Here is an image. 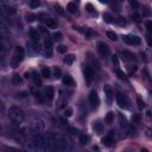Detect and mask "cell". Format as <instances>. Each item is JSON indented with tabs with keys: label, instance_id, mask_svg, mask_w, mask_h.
I'll use <instances>...</instances> for the list:
<instances>
[{
	"label": "cell",
	"instance_id": "1",
	"mask_svg": "<svg viewBox=\"0 0 152 152\" xmlns=\"http://www.w3.org/2000/svg\"><path fill=\"white\" fill-rule=\"evenodd\" d=\"M44 140H45V150L48 152H54L59 138L56 133H54V132H49L48 134L44 136Z\"/></svg>",
	"mask_w": 152,
	"mask_h": 152
},
{
	"label": "cell",
	"instance_id": "2",
	"mask_svg": "<svg viewBox=\"0 0 152 152\" xmlns=\"http://www.w3.org/2000/svg\"><path fill=\"white\" fill-rule=\"evenodd\" d=\"M9 118L11 119V121H13L14 124H22L25 118V114L22 108L13 106V107L9 108Z\"/></svg>",
	"mask_w": 152,
	"mask_h": 152
},
{
	"label": "cell",
	"instance_id": "3",
	"mask_svg": "<svg viewBox=\"0 0 152 152\" xmlns=\"http://www.w3.org/2000/svg\"><path fill=\"white\" fill-rule=\"evenodd\" d=\"M44 127H45V125H44V121L42 120V119H34L30 124V130L36 134L41 133V132L44 130Z\"/></svg>",
	"mask_w": 152,
	"mask_h": 152
},
{
	"label": "cell",
	"instance_id": "4",
	"mask_svg": "<svg viewBox=\"0 0 152 152\" xmlns=\"http://www.w3.org/2000/svg\"><path fill=\"white\" fill-rule=\"evenodd\" d=\"M116 103L119 105L120 108H124V109H128L130 108V100L127 99L126 95H124L121 93H118L116 94Z\"/></svg>",
	"mask_w": 152,
	"mask_h": 152
},
{
	"label": "cell",
	"instance_id": "5",
	"mask_svg": "<svg viewBox=\"0 0 152 152\" xmlns=\"http://www.w3.org/2000/svg\"><path fill=\"white\" fill-rule=\"evenodd\" d=\"M97 51L100 52V55L101 56H103V57H107V56H109L111 55V49H109V47L106 43H103V42H99L97 43Z\"/></svg>",
	"mask_w": 152,
	"mask_h": 152
},
{
	"label": "cell",
	"instance_id": "6",
	"mask_svg": "<svg viewBox=\"0 0 152 152\" xmlns=\"http://www.w3.org/2000/svg\"><path fill=\"white\" fill-rule=\"evenodd\" d=\"M122 39H124V42L128 45H139L140 44V38L138 36L127 35V36H124Z\"/></svg>",
	"mask_w": 152,
	"mask_h": 152
},
{
	"label": "cell",
	"instance_id": "7",
	"mask_svg": "<svg viewBox=\"0 0 152 152\" xmlns=\"http://www.w3.org/2000/svg\"><path fill=\"white\" fill-rule=\"evenodd\" d=\"M89 102L91 105V107H94V108L100 105V97H99V95L95 90H91L89 93Z\"/></svg>",
	"mask_w": 152,
	"mask_h": 152
},
{
	"label": "cell",
	"instance_id": "8",
	"mask_svg": "<svg viewBox=\"0 0 152 152\" xmlns=\"http://www.w3.org/2000/svg\"><path fill=\"white\" fill-rule=\"evenodd\" d=\"M84 78L88 83H90L94 78V70L91 67H89V65H86V68H84Z\"/></svg>",
	"mask_w": 152,
	"mask_h": 152
},
{
	"label": "cell",
	"instance_id": "9",
	"mask_svg": "<svg viewBox=\"0 0 152 152\" xmlns=\"http://www.w3.org/2000/svg\"><path fill=\"white\" fill-rule=\"evenodd\" d=\"M67 149H68V141L65 139H59L54 152H65Z\"/></svg>",
	"mask_w": 152,
	"mask_h": 152
},
{
	"label": "cell",
	"instance_id": "10",
	"mask_svg": "<svg viewBox=\"0 0 152 152\" xmlns=\"http://www.w3.org/2000/svg\"><path fill=\"white\" fill-rule=\"evenodd\" d=\"M101 143H102V145H103V146H106V147H109V146H112V143H113V132H111L109 134L105 136V137L102 138Z\"/></svg>",
	"mask_w": 152,
	"mask_h": 152
},
{
	"label": "cell",
	"instance_id": "11",
	"mask_svg": "<svg viewBox=\"0 0 152 152\" xmlns=\"http://www.w3.org/2000/svg\"><path fill=\"white\" fill-rule=\"evenodd\" d=\"M23 58H24V56L14 54V55H13V57L11 58V65H12L13 68H17L18 65H19V63L23 61Z\"/></svg>",
	"mask_w": 152,
	"mask_h": 152
},
{
	"label": "cell",
	"instance_id": "12",
	"mask_svg": "<svg viewBox=\"0 0 152 152\" xmlns=\"http://www.w3.org/2000/svg\"><path fill=\"white\" fill-rule=\"evenodd\" d=\"M54 95H55V90L52 87H47L44 89V96H45V99H48L49 101H51L52 99H54Z\"/></svg>",
	"mask_w": 152,
	"mask_h": 152
},
{
	"label": "cell",
	"instance_id": "13",
	"mask_svg": "<svg viewBox=\"0 0 152 152\" xmlns=\"http://www.w3.org/2000/svg\"><path fill=\"white\" fill-rule=\"evenodd\" d=\"M103 91H105V95L107 97V101L111 102L112 101V97H113V91H112V88L109 84H106L103 87Z\"/></svg>",
	"mask_w": 152,
	"mask_h": 152
},
{
	"label": "cell",
	"instance_id": "14",
	"mask_svg": "<svg viewBox=\"0 0 152 152\" xmlns=\"http://www.w3.org/2000/svg\"><path fill=\"white\" fill-rule=\"evenodd\" d=\"M44 24H45V26H47L48 29H56L57 28V22L55 20V19H52V18H47L44 20Z\"/></svg>",
	"mask_w": 152,
	"mask_h": 152
},
{
	"label": "cell",
	"instance_id": "15",
	"mask_svg": "<svg viewBox=\"0 0 152 152\" xmlns=\"http://www.w3.org/2000/svg\"><path fill=\"white\" fill-rule=\"evenodd\" d=\"M62 81L65 86H68V87H72V86L75 84V81H74V78H72L70 75H64L63 78H62Z\"/></svg>",
	"mask_w": 152,
	"mask_h": 152
},
{
	"label": "cell",
	"instance_id": "16",
	"mask_svg": "<svg viewBox=\"0 0 152 152\" xmlns=\"http://www.w3.org/2000/svg\"><path fill=\"white\" fill-rule=\"evenodd\" d=\"M122 58H124V61H133L134 55L132 54V52L125 50V51H122Z\"/></svg>",
	"mask_w": 152,
	"mask_h": 152
},
{
	"label": "cell",
	"instance_id": "17",
	"mask_svg": "<svg viewBox=\"0 0 152 152\" xmlns=\"http://www.w3.org/2000/svg\"><path fill=\"white\" fill-rule=\"evenodd\" d=\"M45 51H47L48 56L52 55V42L50 41V39H47V41H45Z\"/></svg>",
	"mask_w": 152,
	"mask_h": 152
},
{
	"label": "cell",
	"instance_id": "18",
	"mask_svg": "<svg viewBox=\"0 0 152 152\" xmlns=\"http://www.w3.org/2000/svg\"><path fill=\"white\" fill-rule=\"evenodd\" d=\"M113 121H114V113L113 112H109V113H107L105 116V122L111 125V124H113Z\"/></svg>",
	"mask_w": 152,
	"mask_h": 152
},
{
	"label": "cell",
	"instance_id": "19",
	"mask_svg": "<svg viewBox=\"0 0 152 152\" xmlns=\"http://www.w3.org/2000/svg\"><path fill=\"white\" fill-rule=\"evenodd\" d=\"M11 82H12L13 84H16V86L20 84V83H22V76L18 75V74H14V75L12 76V78H11Z\"/></svg>",
	"mask_w": 152,
	"mask_h": 152
},
{
	"label": "cell",
	"instance_id": "20",
	"mask_svg": "<svg viewBox=\"0 0 152 152\" xmlns=\"http://www.w3.org/2000/svg\"><path fill=\"white\" fill-rule=\"evenodd\" d=\"M74 61H75V56L74 55H67L63 59V62L65 64H68V65H71L72 63H74Z\"/></svg>",
	"mask_w": 152,
	"mask_h": 152
},
{
	"label": "cell",
	"instance_id": "21",
	"mask_svg": "<svg viewBox=\"0 0 152 152\" xmlns=\"http://www.w3.org/2000/svg\"><path fill=\"white\" fill-rule=\"evenodd\" d=\"M42 77H44V78H48V77H50L51 76V71H50V69L48 68V67H43L42 68Z\"/></svg>",
	"mask_w": 152,
	"mask_h": 152
},
{
	"label": "cell",
	"instance_id": "22",
	"mask_svg": "<svg viewBox=\"0 0 152 152\" xmlns=\"http://www.w3.org/2000/svg\"><path fill=\"white\" fill-rule=\"evenodd\" d=\"M29 35H30V37L34 39V42H38V38H39V36H38V32L35 30V29H31L30 31H29Z\"/></svg>",
	"mask_w": 152,
	"mask_h": 152
},
{
	"label": "cell",
	"instance_id": "23",
	"mask_svg": "<svg viewBox=\"0 0 152 152\" xmlns=\"http://www.w3.org/2000/svg\"><path fill=\"white\" fill-rule=\"evenodd\" d=\"M67 11H68L69 13H75V12H76V4L72 3V1L68 3V5H67Z\"/></svg>",
	"mask_w": 152,
	"mask_h": 152
},
{
	"label": "cell",
	"instance_id": "24",
	"mask_svg": "<svg viewBox=\"0 0 152 152\" xmlns=\"http://www.w3.org/2000/svg\"><path fill=\"white\" fill-rule=\"evenodd\" d=\"M103 19H105L106 23H114V22H116V19H114L109 14V13H103Z\"/></svg>",
	"mask_w": 152,
	"mask_h": 152
},
{
	"label": "cell",
	"instance_id": "25",
	"mask_svg": "<svg viewBox=\"0 0 152 152\" xmlns=\"http://www.w3.org/2000/svg\"><path fill=\"white\" fill-rule=\"evenodd\" d=\"M32 78H34L35 83L37 84V87H39V86L42 84V80H41V77H39V75L37 74V72H34V76H32Z\"/></svg>",
	"mask_w": 152,
	"mask_h": 152
},
{
	"label": "cell",
	"instance_id": "26",
	"mask_svg": "<svg viewBox=\"0 0 152 152\" xmlns=\"http://www.w3.org/2000/svg\"><path fill=\"white\" fill-rule=\"evenodd\" d=\"M93 127H94V130L97 132V133H101V132H102V128H103L102 124H101V122H99V121L94 124V126H93Z\"/></svg>",
	"mask_w": 152,
	"mask_h": 152
},
{
	"label": "cell",
	"instance_id": "27",
	"mask_svg": "<svg viewBox=\"0 0 152 152\" xmlns=\"http://www.w3.org/2000/svg\"><path fill=\"white\" fill-rule=\"evenodd\" d=\"M80 141H81V144H83V145L88 144V141H89V137H88V136H86V134H81V136H80Z\"/></svg>",
	"mask_w": 152,
	"mask_h": 152
},
{
	"label": "cell",
	"instance_id": "28",
	"mask_svg": "<svg viewBox=\"0 0 152 152\" xmlns=\"http://www.w3.org/2000/svg\"><path fill=\"white\" fill-rule=\"evenodd\" d=\"M106 35H107V37L111 39V41H116V35L114 34V32L107 31V32H106Z\"/></svg>",
	"mask_w": 152,
	"mask_h": 152
},
{
	"label": "cell",
	"instance_id": "29",
	"mask_svg": "<svg viewBox=\"0 0 152 152\" xmlns=\"http://www.w3.org/2000/svg\"><path fill=\"white\" fill-rule=\"evenodd\" d=\"M130 5H131V7L133 9V10H137V9H139V3L136 1V0H130Z\"/></svg>",
	"mask_w": 152,
	"mask_h": 152
},
{
	"label": "cell",
	"instance_id": "30",
	"mask_svg": "<svg viewBox=\"0 0 152 152\" xmlns=\"http://www.w3.org/2000/svg\"><path fill=\"white\" fill-rule=\"evenodd\" d=\"M57 52L58 54H65V52H67V47H65V45H58Z\"/></svg>",
	"mask_w": 152,
	"mask_h": 152
},
{
	"label": "cell",
	"instance_id": "31",
	"mask_svg": "<svg viewBox=\"0 0 152 152\" xmlns=\"http://www.w3.org/2000/svg\"><path fill=\"white\" fill-rule=\"evenodd\" d=\"M116 75H118V77L120 78V80H127V77H126V75H125V72L124 71H121V70H116Z\"/></svg>",
	"mask_w": 152,
	"mask_h": 152
},
{
	"label": "cell",
	"instance_id": "32",
	"mask_svg": "<svg viewBox=\"0 0 152 152\" xmlns=\"http://www.w3.org/2000/svg\"><path fill=\"white\" fill-rule=\"evenodd\" d=\"M137 103H138V108H139V109H144L145 108V102L141 100L140 97L137 99Z\"/></svg>",
	"mask_w": 152,
	"mask_h": 152
},
{
	"label": "cell",
	"instance_id": "33",
	"mask_svg": "<svg viewBox=\"0 0 152 152\" xmlns=\"http://www.w3.org/2000/svg\"><path fill=\"white\" fill-rule=\"evenodd\" d=\"M116 23L120 25V26H125V25H126V20H125V18H122V17H118L116 18Z\"/></svg>",
	"mask_w": 152,
	"mask_h": 152
},
{
	"label": "cell",
	"instance_id": "34",
	"mask_svg": "<svg viewBox=\"0 0 152 152\" xmlns=\"http://www.w3.org/2000/svg\"><path fill=\"white\" fill-rule=\"evenodd\" d=\"M39 5H41V1H38V0H32L30 3V6L32 9H36V7H39Z\"/></svg>",
	"mask_w": 152,
	"mask_h": 152
},
{
	"label": "cell",
	"instance_id": "35",
	"mask_svg": "<svg viewBox=\"0 0 152 152\" xmlns=\"http://www.w3.org/2000/svg\"><path fill=\"white\" fill-rule=\"evenodd\" d=\"M14 54H17V55H22V56H24V49H23L22 47H17V48L14 49Z\"/></svg>",
	"mask_w": 152,
	"mask_h": 152
},
{
	"label": "cell",
	"instance_id": "36",
	"mask_svg": "<svg viewBox=\"0 0 152 152\" xmlns=\"http://www.w3.org/2000/svg\"><path fill=\"white\" fill-rule=\"evenodd\" d=\"M34 51L35 52H39V51H41V45H39L38 42H34Z\"/></svg>",
	"mask_w": 152,
	"mask_h": 152
},
{
	"label": "cell",
	"instance_id": "37",
	"mask_svg": "<svg viewBox=\"0 0 152 152\" xmlns=\"http://www.w3.org/2000/svg\"><path fill=\"white\" fill-rule=\"evenodd\" d=\"M146 29L150 34H152V20H147L146 22Z\"/></svg>",
	"mask_w": 152,
	"mask_h": 152
},
{
	"label": "cell",
	"instance_id": "38",
	"mask_svg": "<svg viewBox=\"0 0 152 152\" xmlns=\"http://www.w3.org/2000/svg\"><path fill=\"white\" fill-rule=\"evenodd\" d=\"M120 121H121V126L126 127L127 126V122H126V119H125L122 115H120Z\"/></svg>",
	"mask_w": 152,
	"mask_h": 152
},
{
	"label": "cell",
	"instance_id": "39",
	"mask_svg": "<svg viewBox=\"0 0 152 152\" xmlns=\"http://www.w3.org/2000/svg\"><path fill=\"white\" fill-rule=\"evenodd\" d=\"M64 114H65V116H71L72 115V109L71 108H67L65 112H64Z\"/></svg>",
	"mask_w": 152,
	"mask_h": 152
},
{
	"label": "cell",
	"instance_id": "40",
	"mask_svg": "<svg viewBox=\"0 0 152 152\" xmlns=\"http://www.w3.org/2000/svg\"><path fill=\"white\" fill-rule=\"evenodd\" d=\"M86 9H87L88 12H93V11H94L93 5H91V4H87V5H86Z\"/></svg>",
	"mask_w": 152,
	"mask_h": 152
},
{
	"label": "cell",
	"instance_id": "41",
	"mask_svg": "<svg viewBox=\"0 0 152 152\" xmlns=\"http://www.w3.org/2000/svg\"><path fill=\"white\" fill-rule=\"evenodd\" d=\"M132 18L134 19V22H139V20H140V16H139V14H137V13H134V14L132 16Z\"/></svg>",
	"mask_w": 152,
	"mask_h": 152
},
{
	"label": "cell",
	"instance_id": "42",
	"mask_svg": "<svg viewBox=\"0 0 152 152\" xmlns=\"http://www.w3.org/2000/svg\"><path fill=\"white\" fill-rule=\"evenodd\" d=\"M61 76V69L55 68V77H59Z\"/></svg>",
	"mask_w": 152,
	"mask_h": 152
},
{
	"label": "cell",
	"instance_id": "43",
	"mask_svg": "<svg viewBox=\"0 0 152 152\" xmlns=\"http://www.w3.org/2000/svg\"><path fill=\"white\" fill-rule=\"evenodd\" d=\"M55 9H56V12H58L59 14H63V11H62V9H61V6H55Z\"/></svg>",
	"mask_w": 152,
	"mask_h": 152
},
{
	"label": "cell",
	"instance_id": "44",
	"mask_svg": "<svg viewBox=\"0 0 152 152\" xmlns=\"http://www.w3.org/2000/svg\"><path fill=\"white\" fill-rule=\"evenodd\" d=\"M61 37H62V34H61V32L54 34V38H55V39H61Z\"/></svg>",
	"mask_w": 152,
	"mask_h": 152
},
{
	"label": "cell",
	"instance_id": "45",
	"mask_svg": "<svg viewBox=\"0 0 152 152\" xmlns=\"http://www.w3.org/2000/svg\"><path fill=\"white\" fill-rule=\"evenodd\" d=\"M35 18H36V16H34V14H29V16H28V20L32 22V20H35Z\"/></svg>",
	"mask_w": 152,
	"mask_h": 152
},
{
	"label": "cell",
	"instance_id": "46",
	"mask_svg": "<svg viewBox=\"0 0 152 152\" xmlns=\"http://www.w3.org/2000/svg\"><path fill=\"white\" fill-rule=\"evenodd\" d=\"M39 31H41V32H43V34H47V30H45L44 28H43V26H39Z\"/></svg>",
	"mask_w": 152,
	"mask_h": 152
},
{
	"label": "cell",
	"instance_id": "47",
	"mask_svg": "<svg viewBox=\"0 0 152 152\" xmlns=\"http://www.w3.org/2000/svg\"><path fill=\"white\" fill-rule=\"evenodd\" d=\"M146 39H147V43H149L150 45H152V37H147Z\"/></svg>",
	"mask_w": 152,
	"mask_h": 152
},
{
	"label": "cell",
	"instance_id": "48",
	"mask_svg": "<svg viewBox=\"0 0 152 152\" xmlns=\"http://www.w3.org/2000/svg\"><path fill=\"white\" fill-rule=\"evenodd\" d=\"M113 62H114L115 64H118V58H116V56H113Z\"/></svg>",
	"mask_w": 152,
	"mask_h": 152
},
{
	"label": "cell",
	"instance_id": "49",
	"mask_svg": "<svg viewBox=\"0 0 152 152\" xmlns=\"http://www.w3.org/2000/svg\"><path fill=\"white\" fill-rule=\"evenodd\" d=\"M140 152H149V151H147V150H146V149H143V150H141V151H140Z\"/></svg>",
	"mask_w": 152,
	"mask_h": 152
},
{
	"label": "cell",
	"instance_id": "50",
	"mask_svg": "<svg viewBox=\"0 0 152 152\" xmlns=\"http://www.w3.org/2000/svg\"><path fill=\"white\" fill-rule=\"evenodd\" d=\"M151 94H152V93H151Z\"/></svg>",
	"mask_w": 152,
	"mask_h": 152
}]
</instances>
